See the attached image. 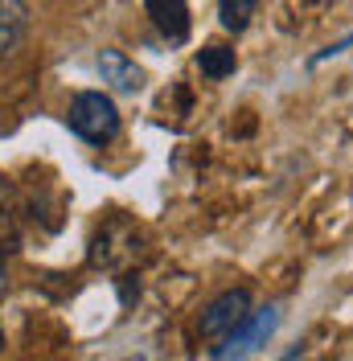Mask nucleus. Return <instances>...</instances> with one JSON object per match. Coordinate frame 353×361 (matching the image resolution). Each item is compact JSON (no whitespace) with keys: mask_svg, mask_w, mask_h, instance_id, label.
Returning a JSON list of instances; mask_svg holds the SVG:
<instances>
[{"mask_svg":"<svg viewBox=\"0 0 353 361\" xmlns=\"http://www.w3.org/2000/svg\"><path fill=\"white\" fill-rule=\"evenodd\" d=\"M144 255V234L128 218H111L90 238V267L99 271H128Z\"/></svg>","mask_w":353,"mask_h":361,"instance_id":"1","label":"nucleus"},{"mask_svg":"<svg viewBox=\"0 0 353 361\" xmlns=\"http://www.w3.org/2000/svg\"><path fill=\"white\" fill-rule=\"evenodd\" d=\"M70 132L83 135L87 144H111L119 135V111L103 90H83L70 103Z\"/></svg>","mask_w":353,"mask_h":361,"instance_id":"2","label":"nucleus"},{"mask_svg":"<svg viewBox=\"0 0 353 361\" xmlns=\"http://www.w3.org/2000/svg\"><path fill=\"white\" fill-rule=\"evenodd\" d=\"M246 316H251V292L246 288H230V292H222L218 300H210L201 308L198 333L205 341H226L239 324H246Z\"/></svg>","mask_w":353,"mask_h":361,"instance_id":"3","label":"nucleus"},{"mask_svg":"<svg viewBox=\"0 0 353 361\" xmlns=\"http://www.w3.org/2000/svg\"><path fill=\"white\" fill-rule=\"evenodd\" d=\"M275 324H280V308L251 312V316H246V324H239V329L222 341L218 349H214V361H243L246 353H255V349L275 333Z\"/></svg>","mask_w":353,"mask_h":361,"instance_id":"4","label":"nucleus"},{"mask_svg":"<svg viewBox=\"0 0 353 361\" xmlns=\"http://www.w3.org/2000/svg\"><path fill=\"white\" fill-rule=\"evenodd\" d=\"M99 74H103V82H111L115 90H128V94H136L144 87V70L136 62H128L119 49H103L99 54Z\"/></svg>","mask_w":353,"mask_h":361,"instance_id":"5","label":"nucleus"},{"mask_svg":"<svg viewBox=\"0 0 353 361\" xmlns=\"http://www.w3.org/2000/svg\"><path fill=\"white\" fill-rule=\"evenodd\" d=\"M25 33H29V8L17 0H0V62L21 49Z\"/></svg>","mask_w":353,"mask_h":361,"instance_id":"6","label":"nucleus"},{"mask_svg":"<svg viewBox=\"0 0 353 361\" xmlns=\"http://www.w3.org/2000/svg\"><path fill=\"white\" fill-rule=\"evenodd\" d=\"M21 243V197L8 180L0 177V259Z\"/></svg>","mask_w":353,"mask_h":361,"instance_id":"7","label":"nucleus"},{"mask_svg":"<svg viewBox=\"0 0 353 361\" xmlns=\"http://www.w3.org/2000/svg\"><path fill=\"white\" fill-rule=\"evenodd\" d=\"M148 17L169 42H185L189 37V8L181 0H148Z\"/></svg>","mask_w":353,"mask_h":361,"instance_id":"8","label":"nucleus"},{"mask_svg":"<svg viewBox=\"0 0 353 361\" xmlns=\"http://www.w3.org/2000/svg\"><path fill=\"white\" fill-rule=\"evenodd\" d=\"M234 66H239V58H234V49L230 45H205V49H198V70L205 74V78H226V74H234Z\"/></svg>","mask_w":353,"mask_h":361,"instance_id":"9","label":"nucleus"},{"mask_svg":"<svg viewBox=\"0 0 353 361\" xmlns=\"http://www.w3.org/2000/svg\"><path fill=\"white\" fill-rule=\"evenodd\" d=\"M251 13H255V0H222L218 4V17L230 33H243L251 25Z\"/></svg>","mask_w":353,"mask_h":361,"instance_id":"10","label":"nucleus"},{"mask_svg":"<svg viewBox=\"0 0 353 361\" xmlns=\"http://www.w3.org/2000/svg\"><path fill=\"white\" fill-rule=\"evenodd\" d=\"M8 292V267H4V259H0V295Z\"/></svg>","mask_w":353,"mask_h":361,"instance_id":"11","label":"nucleus"},{"mask_svg":"<svg viewBox=\"0 0 353 361\" xmlns=\"http://www.w3.org/2000/svg\"><path fill=\"white\" fill-rule=\"evenodd\" d=\"M0 345H4V324H0Z\"/></svg>","mask_w":353,"mask_h":361,"instance_id":"12","label":"nucleus"}]
</instances>
